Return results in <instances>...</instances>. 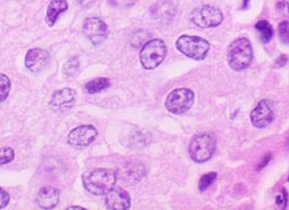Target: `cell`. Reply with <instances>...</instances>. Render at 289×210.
<instances>
[{"instance_id":"1f68e13d","label":"cell","mask_w":289,"mask_h":210,"mask_svg":"<svg viewBox=\"0 0 289 210\" xmlns=\"http://www.w3.org/2000/svg\"><path fill=\"white\" fill-rule=\"evenodd\" d=\"M68 209H83V208L82 207H77V205H72V207H68Z\"/></svg>"},{"instance_id":"f1b7e54d","label":"cell","mask_w":289,"mask_h":210,"mask_svg":"<svg viewBox=\"0 0 289 210\" xmlns=\"http://www.w3.org/2000/svg\"><path fill=\"white\" fill-rule=\"evenodd\" d=\"M78 2L81 4V6L89 7L91 4H93V0H78Z\"/></svg>"},{"instance_id":"3957f363","label":"cell","mask_w":289,"mask_h":210,"mask_svg":"<svg viewBox=\"0 0 289 210\" xmlns=\"http://www.w3.org/2000/svg\"><path fill=\"white\" fill-rule=\"evenodd\" d=\"M175 47L180 53L185 54L189 58L195 59V61H202L206 57L210 44L206 40L202 39V37L182 35L175 42Z\"/></svg>"},{"instance_id":"7402d4cb","label":"cell","mask_w":289,"mask_h":210,"mask_svg":"<svg viewBox=\"0 0 289 210\" xmlns=\"http://www.w3.org/2000/svg\"><path fill=\"white\" fill-rule=\"evenodd\" d=\"M15 158V152L11 147L9 146H4L0 147V166L7 165V163L12 162Z\"/></svg>"},{"instance_id":"ac0fdd59","label":"cell","mask_w":289,"mask_h":210,"mask_svg":"<svg viewBox=\"0 0 289 210\" xmlns=\"http://www.w3.org/2000/svg\"><path fill=\"white\" fill-rule=\"evenodd\" d=\"M156 11L153 12L157 17H172L174 14V6L170 2H161L155 6Z\"/></svg>"},{"instance_id":"d6a6232c","label":"cell","mask_w":289,"mask_h":210,"mask_svg":"<svg viewBox=\"0 0 289 210\" xmlns=\"http://www.w3.org/2000/svg\"><path fill=\"white\" fill-rule=\"evenodd\" d=\"M288 180H289V177H288Z\"/></svg>"},{"instance_id":"9c48e42d","label":"cell","mask_w":289,"mask_h":210,"mask_svg":"<svg viewBox=\"0 0 289 210\" xmlns=\"http://www.w3.org/2000/svg\"><path fill=\"white\" fill-rule=\"evenodd\" d=\"M83 32L93 44H100L108 37V25L98 17H88L83 22Z\"/></svg>"},{"instance_id":"d4e9b609","label":"cell","mask_w":289,"mask_h":210,"mask_svg":"<svg viewBox=\"0 0 289 210\" xmlns=\"http://www.w3.org/2000/svg\"><path fill=\"white\" fill-rule=\"evenodd\" d=\"M10 203V195L6 190H4L2 188H0V209L7 207Z\"/></svg>"},{"instance_id":"ba28073f","label":"cell","mask_w":289,"mask_h":210,"mask_svg":"<svg viewBox=\"0 0 289 210\" xmlns=\"http://www.w3.org/2000/svg\"><path fill=\"white\" fill-rule=\"evenodd\" d=\"M98 136V130L93 125H81L71 130L67 142L74 148H83L90 145Z\"/></svg>"},{"instance_id":"277c9868","label":"cell","mask_w":289,"mask_h":210,"mask_svg":"<svg viewBox=\"0 0 289 210\" xmlns=\"http://www.w3.org/2000/svg\"><path fill=\"white\" fill-rule=\"evenodd\" d=\"M167 46L160 39L150 40L143 44L140 52V62L145 69H155L165 58Z\"/></svg>"},{"instance_id":"4fadbf2b","label":"cell","mask_w":289,"mask_h":210,"mask_svg":"<svg viewBox=\"0 0 289 210\" xmlns=\"http://www.w3.org/2000/svg\"><path fill=\"white\" fill-rule=\"evenodd\" d=\"M49 61V53L42 48H31L25 56V67L32 73H40Z\"/></svg>"},{"instance_id":"e0dca14e","label":"cell","mask_w":289,"mask_h":210,"mask_svg":"<svg viewBox=\"0 0 289 210\" xmlns=\"http://www.w3.org/2000/svg\"><path fill=\"white\" fill-rule=\"evenodd\" d=\"M256 30L259 32V36H261L263 43H268L272 40V37H273V27L266 20H261V21L257 22Z\"/></svg>"},{"instance_id":"83f0119b","label":"cell","mask_w":289,"mask_h":210,"mask_svg":"<svg viewBox=\"0 0 289 210\" xmlns=\"http://www.w3.org/2000/svg\"><path fill=\"white\" fill-rule=\"evenodd\" d=\"M287 61H288V57L286 56V54H282L281 57H279L278 59H277V62H276V64L277 66H279V67H282V66H284V64L287 63Z\"/></svg>"},{"instance_id":"5bb4252c","label":"cell","mask_w":289,"mask_h":210,"mask_svg":"<svg viewBox=\"0 0 289 210\" xmlns=\"http://www.w3.org/2000/svg\"><path fill=\"white\" fill-rule=\"evenodd\" d=\"M36 202L42 209H53L59 203V190L49 185L42 187L37 193Z\"/></svg>"},{"instance_id":"cb8c5ba5","label":"cell","mask_w":289,"mask_h":210,"mask_svg":"<svg viewBox=\"0 0 289 210\" xmlns=\"http://www.w3.org/2000/svg\"><path fill=\"white\" fill-rule=\"evenodd\" d=\"M287 203H288V194H287L286 189H282V193H279V195H277L276 204L281 209H284V208H287Z\"/></svg>"},{"instance_id":"f546056e","label":"cell","mask_w":289,"mask_h":210,"mask_svg":"<svg viewBox=\"0 0 289 210\" xmlns=\"http://www.w3.org/2000/svg\"><path fill=\"white\" fill-rule=\"evenodd\" d=\"M269 160H271V155H267V156H266V158H264V160L262 161V163H261V165L258 166V169H261L262 167H264V166H266L267 163L269 162Z\"/></svg>"},{"instance_id":"5b68a950","label":"cell","mask_w":289,"mask_h":210,"mask_svg":"<svg viewBox=\"0 0 289 210\" xmlns=\"http://www.w3.org/2000/svg\"><path fill=\"white\" fill-rule=\"evenodd\" d=\"M215 138L210 133H200L193 137L189 145V156L194 162L204 163L215 151Z\"/></svg>"},{"instance_id":"30bf717a","label":"cell","mask_w":289,"mask_h":210,"mask_svg":"<svg viewBox=\"0 0 289 210\" xmlns=\"http://www.w3.org/2000/svg\"><path fill=\"white\" fill-rule=\"evenodd\" d=\"M249 116H251V123L254 127H266L274 119L273 104L267 99H263L254 106Z\"/></svg>"},{"instance_id":"603a6c76","label":"cell","mask_w":289,"mask_h":210,"mask_svg":"<svg viewBox=\"0 0 289 210\" xmlns=\"http://www.w3.org/2000/svg\"><path fill=\"white\" fill-rule=\"evenodd\" d=\"M278 34L282 42L289 44V21H282L278 25Z\"/></svg>"},{"instance_id":"6da1fadb","label":"cell","mask_w":289,"mask_h":210,"mask_svg":"<svg viewBox=\"0 0 289 210\" xmlns=\"http://www.w3.org/2000/svg\"><path fill=\"white\" fill-rule=\"evenodd\" d=\"M82 182L84 188L94 195H105L116 183V173L108 168L89 170L83 173Z\"/></svg>"},{"instance_id":"7a4b0ae2","label":"cell","mask_w":289,"mask_h":210,"mask_svg":"<svg viewBox=\"0 0 289 210\" xmlns=\"http://www.w3.org/2000/svg\"><path fill=\"white\" fill-rule=\"evenodd\" d=\"M227 62L234 71H244L252 62L251 42L245 37L237 39L227 48Z\"/></svg>"},{"instance_id":"9a60e30c","label":"cell","mask_w":289,"mask_h":210,"mask_svg":"<svg viewBox=\"0 0 289 210\" xmlns=\"http://www.w3.org/2000/svg\"><path fill=\"white\" fill-rule=\"evenodd\" d=\"M67 9H68L67 0H51V2L48 4V7H47L46 19H44L46 24L49 27L54 26L56 21L58 20L59 15L67 11Z\"/></svg>"},{"instance_id":"52a82bcc","label":"cell","mask_w":289,"mask_h":210,"mask_svg":"<svg viewBox=\"0 0 289 210\" xmlns=\"http://www.w3.org/2000/svg\"><path fill=\"white\" fill-rule=\"evenodd\" d=\"M190 19L197 26L207 29V27H216L217 25L221 24L224 16L219 7L212 5H202L192 12Z\"/></svg>"},{"instance_id":"d6986e66","label":"cell","mask_w":289,"mask_h":210,"mask_svg":"<svg viewBox=\"0 0 289 210\" xmlns=\"http://www.w3.org/2000/svg\"><path fill=\"white\" fill-rule=\"evenodd\" d=\"M11 89V82L9 77L4 73H0V103L6 100Z\"/></svg>"},{"instance_id":"2e32d148","label":"cell","mask_w":289,"mask_h":210,"mask_svg":"<svg viewBox=\"0 0 289 210\" xmlns=\"http://www.w3.org/2000/svg\"><path fill=\"white\" fill-rule=\"evenodd\" d=\"M109 86H110V81L108 78H104V77H99V78L89 81L84 88L88 91V94H96L103 91L104 89L109 88Z\"/></svg>"},{"instance_id":"4316f807","label":"cell","mask_w":289,"mask_h":210,"mask_svg":"<svg viewBox=\"0 0 289 210\" xmlns=\"http://www.w3.org/2000/svg\"><path fill=\"white\" fill-rule=\"evenodd\" d=\"M278 7L284 12V14L289 15V0H283L281 4H278Z\"/></svg>"},{"instance_id":"8fae6325","label":"cell","mask_w":289,"mask_h":210,"mask_svg":"<svg viewBox=\"0 0 289 210\" xmlns=\"http://www.w3.org/2000/svg\"><path fill=\"white\" fill-rule=\"evenodd\" d=\"M105 204L111 210H127L131 205V198L125 189L114 185L105 194Z\"/></svg>"},{"instance_id":"8992f818","label":"cell","mask_w":289,"mask_h":210,"mask_svg":"<svg viewBox=\"0 0 289 210\" xmlns=\"http://www.w3.org/2000/svg\"><path fill=\"white\" fill-rule=\"evenodd\" d=\"M193 104H194V93L187 88L174 89L168 94L165 99L167 110L177 115L187 113L192 108Z\"/></svg>"},{"instance_id":"7c38bea8","label":"cell","mask_w":289,"mask_h":210,"mask_svg":"<svg viewBox=\"0 0 289 210\" xmlns=\"http://www.w3.org/2000/svg\"><path fill=\"white\" fill-rule=\"evenodd\" d=\"M77 93L72 88H63L56 90L51 96L49 106L56 111H64L67 109L72 108L76 101Z\"/></svg>"},{"instance_id":"484cf974","label":"cell","mask_w":289,"mask_h":210,"mask_svg":"<svg viewBox=\"0 0 289 210\" xmlns=\"http://www.w3.org/2000/svg\"><path fill=\"white\" fill-rule=\"evenodd\" d=\"M110 2L115 6H123V7H130L136 2V0H110Z\"/></svg>"},{"instance_id":"4dcf8cb0","label":"cell","mask_w":289,"mask_h":210,"mask_svg":"<svg viewBox=\"0 0 289 210\" xmlns=\"http://www.w3.org/2000/svg\"><path fill=\"white\" fill-rule=\"evenodd\" d=\"M248 2L249 0H244V6H242V9H246V7L248 6Z\"/></svg>"},{"instance_id":"ffe728a7","label":"cell","mask_w":289,"mask_h":210,"mask_svg":"<svg viewBox=\"0 0 289 210\" xmlns=\"http://www.w3.org/2000/svg\"><path fill=\"white\" fill-rule=\"evenodd\" d=\"M216 177H217L216 172H210V173H205V174H203L202 178H200V180H199V190L200 192H204V190H206L207 188H209L210 185H211L212 183L215 182Z\"/></svg>"},{"instance_id":"44dd1931","label":"cell","mask_w":289,"mask_h":210,"mask_svg":"<svg viewBox=\"0 0 289 210\" xmlns=\"http://www.w3.org/2000/svg\"><path fill=\"white\" fill-rule=\"evenodd\" d=\"M78 69H79V61L76 56L71 57V58L66 62V64H64V67H63L64 74L68 77L74 76Z\"/></svg>"}]
</instances>
